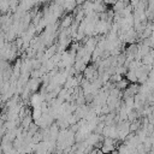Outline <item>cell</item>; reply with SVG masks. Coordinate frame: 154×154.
<instances>
[{
	"label": "cell",
	"instance_id": "6da1fadb",
	"mask_svg": "<svg viewBox=\"0 0 154 154\" xmlns=\"http://www.w3.org/2000/svg\"><path fill=\"white\" fill-rule=\"evenodd\" d=\"M71 22H72V17H71V16H67V17L64 18V20H63V23H61V26H63V28H66V26H69V25L71 24Z\"/></svg>",
	"mask_w": 154,
	"mask_h": 154
}]
</instances>
